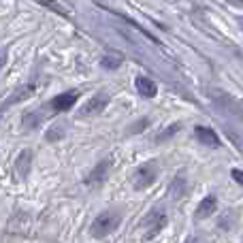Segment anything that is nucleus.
Masks as SVG:
<instances>
[{"label": "nucleus", "mask_w": 243, "mask_h": 243, "mask_svg": "<svg viewBox=\"0 0 243 243\" xmlns=\"http://www.w3.org/2000/svg\"><path fill=\"white\" fill-rule=\"evenodd\" d=\"M122 224V211L120 209H107L102 213H98L94 218V222L90 224V235L96 237V239H102L107 235H111L113 230H117Z\"/></svg>", "instance_id": "nucleus-1"}, {"label": "nucleus", "mask_w": 243, "mask_h": 243, "mask_svg": "<svg viewBox=\"0 0 243 243\" xmlns=\"http://www.w3.org/2000/svg\"><path fill=\"white\" fill-rule=\"evenodd\" d=\"M158 173H160V169H158V162H156V160H149V162L139 164V166L135 169V173H132V186H135L137 190H145V188H149V186L156 184Z\"/></svg>", "instance_id": "nucleus-2"}, {"label": "nucleus", "mask_w": 243, "mask_h": 243, "mask_svg": "<svg viewBox=\"0 0 243 243\" xmlns=\"http://www.w3.org/2000/svg\"><path fill=\"white\" fill-rule=\"evenodd\" d=\"M166 222H169V218H166V213L162 209H151L145 215V220H143V235H145L147 241L158 237L162 233V228L166 226Z\"/></svg>", "instance_id": "nucleus-3"}, {"label": "nucleus", "mask_w": 243, "mask_h": 243, "mask_svg": "<svg viewBox=\"0 0 243 243\" xmlns=\"http://www.w3.org/2000/svg\"><path fill=\"white\" fill-rule=\"evenodd\" d=\"M107 104H109V94H107V92H98V94H94L90 100H85V102L81 104L79 115H83V117L98 115V113H102V111H104V107H107Z\"/></svg>", "instance_id": "nucleus-4"}, {"label": "nucleus", "mask_w": 243, "mask_h": 243, "mask_svg": "<svg viewBox=\"0 0 243 243\" xmlns=\"http://www.w3.org/2000/svg\"><path fill=\"white\" fill-rule=\"evenodd\" d=\"M77 98H79V92H75V90L62 92V94H58V96H53L49 100V109L55 111V113H64V111H68V109L75 107Z\"/></svg>", "instance_id": "nucleus-5"}, {"label": "nucleus", "mask_w": 243, "mask_h": 243, "mask_svg": "<svg viewBox=\"0 0 243 243\" xmlns=\"http://www.w3.org/2000/svg\"><path fill=\"white\" fill-rule=\"evenodd\" d=\"M109 171H111V160H102V162H98L96 166L92 169V173L85 177V184H88L90 188L104 184V179L109 177Z\"/></svg>", "instance_id": "nucleus-6"}, {"label": "nucleus", "mask_w": 243, "mask_h": 243, "mask_svg": "<svg viewBox=\"0 0 243 243\" xmlns=\"http://www.w3.org/2000/svg\"><path fill=\"white\" fill-rule=\"evenodd\" d=\"M215 209H218V198L213 194H209V196H205V198L200 200V205L196 207L194 218L196 220H207V218H211V215L215 213Z\"/></svg>", "instance_id": "nucleus-7"}, {"label": "nucleus", "mask_w": 243, "mask_h": 243, "mask_svg": "<svg viewBox=\"0 0 243 243\" xmlns=\"http://www.w3.org/2000/svg\"><path fill=\"white\" fill-rule=\"evenodd\" d=\"M135 88H137V92H139L143 98H154L156 94H158V85H156V81L149 79V77H143V75L137 77Z\"/></svg>", "instance_id": "nucleus-8"}, {"label": "nucleus", "mask_w": 243, "mask_h": 243, "mask_svg": "<svg viewBox=\"0 0 243 243\" xmlns=\"http://www.w3.org/2000/svg\"><path fill=\"white\" fill-rule=\"evenodd\" d=\"M194 135H196V139H198L203 145H207V147H218L220 145V139H218L215 130H211L209 126H196Z\"/></svg>", "instance_id": "nucleus-9"}, {"label": "nucleus", "mask_w": 243, "mask_h": 243, "mask_svg": "<svg viewBox=\"0 0 243 243\" xmlns=\"http://www.w3.org/2000/svg\"><path fill=\"white\" fill-rule=\"evenodd\" d=\"M30 166H32V151L30 149H21V154L17 156L15 160V169H17V175L21 179H26L30 175Z\"/></svg>", "instance_id": "nucleus-10"}, {"label": "nucleus", "mask_w": 243, "mask_h": 243, "mask_svg": "<svg viewBox=\"0 0 243 243\" xmlns=\"http://www.w3.org/2000/svg\"><path fill=\"white\" fill-rule=\"evenodd\" d=\"M43 122H45V115H43V111H41V109H36V111H30V113H26V115H24L21 126H24L26 130H36Z\"/></svg>", "instance_id": "nucleus-11"}, {"label": "nucleus", "mask_w": 243, "mask_h": 243, "mask_svg": "<svg viewBox=\"0 0 243 243\" xmlns=\"http://www.w3.org/2000/svg\"><path fill=\"white\" fill-rule=\"evenodd\" d=\"M122 62H124V55H122V53H115V51H109V53H104V55L100 58V66L107 68V70H115V68H120Z\"/></svg>", "instance_id": "nucleus-12"}, {"label": "nucleus", "mask_w": 243, "mask_h": 243, "mask_svg": "<svg viewBox=\"0 0 243 243\" xmlns=\"http://www.w3.org/2000/svg\"><path fill=\"white\" fill-rule=\"evenodd\" d=\"M34 88H36V83H28L26 88H19V90H17L13 96H11L6 102H4V107H11V104H15V102H21L24 98H28L32 92H34Z\"/></svg>", "instance_id": "nucleus-13"}, {"label": "nucleus", "mask_w": 243, "mask_h": 243, "mask_svg": "<svg viewBox=\"0 0 243 243\" xmlns=\"http://www.w3.org/2000/svg\"><path fill=\"white\" fill-rule=\"evenodd\" d=\"M64 132H66V126H64V124H53L47 130L45 139H47V141H60V139L64 137Z\"/></svg>", "instance_id": "nucleus-14"}, {"label": "nucleus", "mask_w": 243, "mask_h": 243, "mask_svg": "<svg viewBox=\"0 0 243 243\" xmlns=\"http://www.w3.org/2000/svg\"><path fill=\"white\" fill-rule=\"evenodd\" d=\"M184 190H186V177L177 175V177L173 179V186H171V194L175 196V198H179V196L184 194Z\"/></svg>", "instance_id": "nucleus-15"}, {"label": "nucleus", "mask_w": 243, "mask_h": 243, "mask_svg": "<svg viewBox=\"0 0 243 243\" xmlns=\"http://www.w3.org/2000/svg\"><path fill=\"white\" fill-rule=\"evenodd\" d=\"M181 130V124H173V126H169V128H164L160 135H158V141H164V139H171L175 132H179Z\"/></svg>", "instance_id": "nucleus-16"}, {"label": "nucleus", "mask_w": 243, "mask_h": 243, "mask_svg": "<svg viewBox=\"0 0 243 243\" xmlns=\"http://www.w3.org/2000/svg\"><path fill=\"white\" fill-rule=\"evenodd\" d=\"M147 124H149V120H147V117H141V120H139L135 126H130V128H128V132H132V135H139V132L145 128Z\"/></svg>", "instance_id": "nucleus-17"}, {"label": "nucleus", "mask_w": 243, "mask_h": 243, "mask_svg": "<svg viewBox=\"0 0 243 243\" xmlns=\"http://www.w3.org/2000/svg\"><path fill=\"white\" fill-rule=\"evenodd\" d=\"M230 177H233L239 186H243V171L241 169H233V171H230Z\"/></svg>", "instance_id": "nucleus-18"}, {"label": "nucleus", "mask_w": 243, "mask_h": 243, "mask_svg": "<svg viewBox=\"0 0 243 243\" xmlns=\"http://www.w3.org/2000/svg\"><path fill=\"white\" fill-rule=\"evenodd\" d=\"M6 60H9V53H6V49H2V51H0V73H2V68L6 66Z\"/></svg>", "instance_id": "nucleus-19"}, {"label": "nucleus", "mask_w": 243, "mask_h": 243, "mask_svg": "<svg viewBox=\"0 0 243 243\" xmlns=\"http://www.w3.org/2000/svg\"><path fill=\"white\" fill-rule=\"evenodd\" d=\"M186 243H198V241H196V237H188V241H186Z\"/></svg>", "instance_id": "nucleus-20"}, {"label": "nucleus", "mask_w": 243, "mask_h": 243, "mask_svg": "<svg viewBox=\"0 0 243 243\" xmlns=\"http://www.w3.org/2000/svg\"><path fill=\"white\" fill-rule=\"evenodd\" d=\"M239 26H241V30H243V17H239Z\"/></svg>", "instance_id": "nucleus-21"}]
</instances>
